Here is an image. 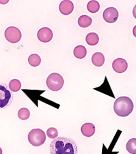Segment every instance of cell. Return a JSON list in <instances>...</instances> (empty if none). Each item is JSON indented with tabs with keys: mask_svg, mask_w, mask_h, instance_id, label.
<instances>
[{
	"mask_svg": "<svg viewBox=\"0 0 136 154\" xmlns=\"http://www.w3.org/2000/svg\"><path fill=\"white\" fill-rule=\"evenodd\" d=\"M51 154H77V146L70 138L58 137L50 144Z\"/></svg>",
	"mask_w": 136,
	"mask_h": 154,
	"instance_id": "cell-1",
	"label": "cell"
},
{
	"mask_svg": "<svg viewBox=\"0 0 136 154\" xmlns=\"http://www.w3.org/2000/svg\"><path fill=\"white\" fill-rule=\"evenodd\" d=\"M134 104L132 100L128 97H120L114 104L115 113L119 116L126 117L132 112Z\"/></svg>",
	"mask_w": 136,
	"mask_h": 154,
	"instance_id": "cell-2",
	"label": "cell"
},
{
	"mask_svg": "<svg viewBox=\"0 0 136 154\" xmlns=\"http://www.w3.org/2000/svg\"><path fill=\"white\" fill-rule=\"evenodd\" d=\"M28 139L30 144L33 146H40L44 144L46 140V135L42 129H34L29 132Z\"/></svg>",
	"mask_w": 136,
	"mask_h": 154,
	"instance_id": "cell-3",
	"label": "cell"
},
{
	"mask_svg": "<svg viewBox=\"0 0 136 154\" xmlns=\"http://www.w3.org/2000/svg\"><path fill=\"white\" fill-rule=\"evenodd\" d=\"M46 85L49 90L57 91L63 88L64 79L59 74L54 72L48 76L46 80Z\"/></svg>",
	"mask_w": 136,
	"mask_h": 154,
	"instance_id": "cell-4",
	"label": "cell"
},
{
	"mask_svg": "<svg viewBox=\"0 0 136 154\" xmlns=\"http://www.w3.org/2000/svg\"><path fill=\"white\" fill-rule=\"evenodd\" d=\"M13 96L8 86L0 83V109L7 108L11 104Z\"/></svg>",
	"mask_w": 136,
	"mask_h": 154,
	"instance_id": "cell-5",
	"label": "cell"
},
{
	"mask_svg": "<svg viewBox=\"0 0 136 154\" xmlns=\"http://www.w3.org/2000/svg\"><path fill=\"white\" fill-rule=\"evenodd\" d=\"M5 37L8 42L16 44L21 39L22 33L19 28L15 26H10L5 32Z\"/></svg>",
	"mask_w": 136,
	"mask_h": 154,
	"instance_id": "cell-6",
	"label": "cell"
},
{
	"mask_svg": "<svg viewBox=\"0 0 136 154\" xmlns=\"http://www.w3.org/2000/svg\"><path fill=\"white\" fill-rule=\"evenodd\" d=\"M119 13L117 9L114 7H109L105 9L103 13V18L105 22L114 23L118 20Z\"/></svg>",
	"mask_w": 136,
	"mask_h": 154,
	"instance_id": "cell-7",
	"label": "cell"
},
{
	"mask_svg": "<svg viewBox=\"0 0 136 154\" xmlns=\"http://www.w3.org/2000/svg\"><path fill=\"white\" fill-rule=\"evenodd\" d=\"M38 39L43 43H47L51 41L53 37V33L52 30L47 28H42L38 30L37 33Z\"/></svg>",
	"mask_w": 136,
	"mask_h": 154,
	"instance_id": "cell-8",
	"label": "cell"
},
{
	"mask_svg": "<svg viewBox=\"0 0 136 154\" xmlns=\"http://www.w3.org/2000/svg\"><path fill=\"white\" fill-rule=\"evenodd\" d=\"M128 68V63L123 58H117L113 62V69L117 73H123Z\"/></svg>",
	"mask_w": 136,
	"mask_h": 154,
	"instance_id": "cell-9",
	"label": "cell"
},
{
	"mask_svg": "<svg viewBox=\"0 0 136 154\" xmlns=\"http://www.w3.org/2000/svg\"><path fill=\"white\" fill-rule=\"evenodd\" d=\"M74 8V4L71 1L65 0L62 1L59 4V12L63 15H69L72 14Z\"/></svg>",
	"mask_w": 136,
	"mask_h": 154,
	"instance_id": "cell-10",
	"label": "cell"
},
{
	"mask_svg": "<svg viewBox=\"0 0 136 154\" xmlns=\"http://www.w3.org/2000/svg\"><path fill=\"white\" fill-rule=\"evenodd\" d=\"M82 134L86 137H91L94 135L95 132V127L93 124L91 123H86L81 127Z\"/></svg>",
	"mask_w": 136,
	"mask_h": 154,
	"instance_id": "cell-11",
	"label": "cell"
},
{
	"mask_svg": "<svg viewBox=\"0 0 136 154\" xmlns=\"http://www.w3.org/2000/svg\"><path fill=\"white\" fill-rule=\"evenodd\" d=\"M92 62L97 67H100L104 64L105 57L102 53H95L93 54L92 57Z\"/></svg>",
	"mask_w": 136,
	"mask_h": 154,
	"instance_id": "cell-12",
	"label": "cell"
},
{
	"mask_svg": "<svg viewBox=\"0 0 136 154\" xmlns=\"http://www.w3.org/2000/svg\"><path fill=\"white\" fill-rule=\"evenodd\" d=\"M87 54V50L83 45H77L74 49V55L78 59L84 58Z\"/></svg>",
	"mask_w": 136,
	"mask_h": 154,
	"instance_id": "cell-13",
	"label": "cell"
},
{
	"mask_svg": "<svg viewBox=\"0 0 136 154\" xmlns=\"http://www.w3.org/2000/svg\"><path fill=\"white\" fill-rule=\"evenodd\" d=\"M92 23V19L88 15H83L78 19V24L81 28H88Z\"/></svg>",
	"mask_w": 136,
	"mask_h": 154,
	"instance_id": "cell-14",
	"label": "cell"
},
{
	"mask_svg": "<svg viewBox=\"0 0 136 154\" xmlns=\"http://www.w3.org/2000/svg\"><path fill=\"white\" fill-rule=\"evenodd\" d=\"M86 43L89 45H95L99 42L98 35L95 33H89L86 37Z\"/></svg>",
	"mask_w": 136,
	"mask_h": 154,
	"instance_id": "cell-15",
	"label": "cell"
},
{
	"mask_svg": "<svg viewBox=\"0 0 136 154\" xmlns=\"http://www.w3.org/2000/svg\"><path fill=\"white\" fill-rule=\"evenodd\" d=\"M28 63L32 66L36 67L41 63V58H40L39 55L37 54H32L29 56Z\"/></svg>",
	"mask_w": 136,
	"mask_h": 154,
	"instance_id": "cell-16",
	"label": "cell"
},
{
	"mask_svg": "<svg viewBox=\"0 0 136 154\" xmlns=\"http://www.w3.org/2000/svg\"><path fill=\"white\" fill-rule=\"evenodd\" d=\"M9 89L13 92H17L21 90V83L18 79H12L9 83Z\"/></svg>",
	"mask_w": 136,
	"mask_h": 154,
	"instance_id": "cell-17",
	"label": "cell"
},
{
	"mask_svg": "<svg viewBox=\"0 0 136 154\" xmlns=\"http://www.w3.org/2000/svg\"><path fill=\"white\" fill-rule=\"evenodd\" d=\"M87 9L91 13H97L100 9V4L97 1H90L87 5Z\"/></svg>",
	"mask_w": 136,
	"mask_h": 154,
	"instance_id": "cell-18",
	"label": "cell"
},
{
	"mask_svg": "<svg viewBox=\"0 0 136 154\" xmlns=\"http://www.w3.org/2000/svg\"><path fill=\"white\" fill-rule=\"evenodd\" d=\"M127 150L131 154H136V139L135 138H132L127 143Z\"/></svg>",
	"mask_w": 136,
	"mask_h": 154,
	"instance_id": "cell-19",
	"label": "cell"
},
{
	"mask_svg": "<svg viewBox=\"0 0 136 154\" xmlns=\"http://www.w3.org/2000/svg\"><path fill=\"white\" fill-rule=\"evenodd\" d=\"M29 116L30 112L29 109H28L27 108H25V107L20 109L18 111V116L19 119L22 120H26L28 119Z\"/></svg>",
	"mask_w": 136,
	"mask_h": 154,
	"instance_id": "cell-20",
	"label": "cell"
},
{
	"mask_svg": "<svg viewBox=\"0 0 136 154\" xmlns=\"http://www.w3.org/2000/svg\"><path fill=\"white\" fill-rule=\"evenodd\" d=\"M47 136L51 139H55L58 136V131L54 127H50L47 131Z\"/></svg>",
	"mask_w": 136,
	"mask_h": 154,
	"instance_id": "cell-21",
	"label": "cell"
},
{
	"mask_svg": "<svg viewBox=\"0 0 136 154\" xmlns=\"http://www.w3.org/2000/svg\"><path fill=\"white\" fill-rule=\"evenodd\" d=\"M2 153H3V151H2V149L1 148H0V154H2Z\"/></svg>",
	"mask_w": 136,
	"mask_h": 154,
	"instance_id": "cell-22",
	"label": "cell"
}]
</instances>
